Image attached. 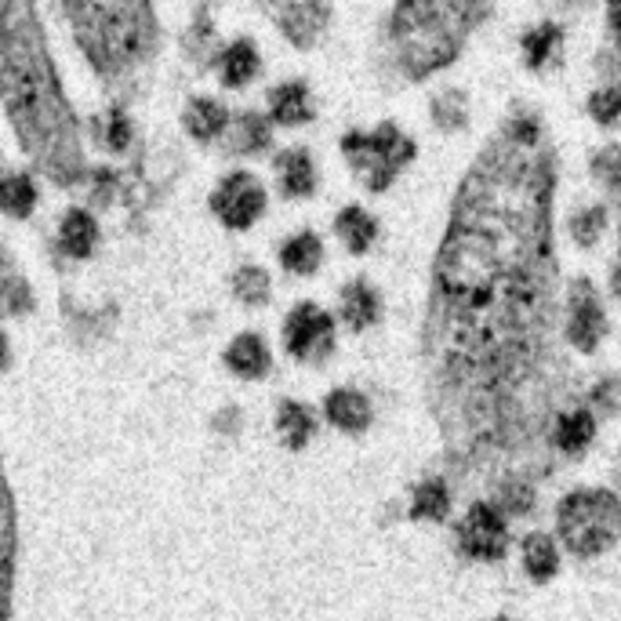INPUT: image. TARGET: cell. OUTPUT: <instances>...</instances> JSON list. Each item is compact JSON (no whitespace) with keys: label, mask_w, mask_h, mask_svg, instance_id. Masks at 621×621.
<instances>
[{"label":"cell","mask_w":621,"mask_h":621,"mask_svg":"<svg viewBox=\"0 0 621 621\" xmlns=\"http://www.w3.org/2000/svg\"><path fill=\"white\" fill-rule=\"evenodd\" d=\"M557 156L535 116H512L469 167L432 269L429 404L451 477L535 483L557 469L552 429L571 411L560 349Z\"/></svg>","instance_id":"1"},{"label":"cell","mask_w":621,"mask_h":621,"mask_svg":"<svg viewBox=\"0 0 621 621\" xmlns=\"http://www.w3.org/2000/svg\"><path fill=\"white\" fill-rule=\"evenodd\" d=\"M4 105L33 164L59 186H73L84 175L81 128L30 0H4Z\"/></svg>","instance_id":"2"},{"label":"cell","mask_w":621,"mask_h":621,"mask_svg":"<svg viewBox=\"0 0 621 621\" xmlns=\"http://www.w3.org/2000/svg\"><path fill=\"white\" fill-rule=\"evenodd\" d=\"M487 16L491 0H400L393 11V48L400 70L421 81L451 65Z\"/></svg>","instance_id":"3"},{"label":"cell","mask_w":621,"mask_h":621,"mask_svg":"<svg viewBox=\"0 0 621 621\" xmlns=\"http://www.w3.org/2000/svg\"><path fill=\"white\" fill-rule=\"evenodd\" d=\"M77 44L102 77L135 70L156 48L150 0H65Z\"/></svg>","instance_id":"4"},{"label":"cell","mask_w":621,"mask_h":621,"mask_svg":"<svg viewBox=\"0 0 621 621\" xmlns=\"http://www.w3.org/2000/svg\"><path fill=\"white\" fill-rule=\"evenodd\" d=\"M557 527L563 546L574 557L589 560L600 557L621 538V498L607 487H589V491H571L560 501Z\"/></svg>","instance_id":"5"},{"label":"cell","mask_w":621,"mask_h":621,"mask_svg":"<svg viewBox=\"0 0 621 621\" xmlns=\"http://www.w3.org/2000/svg\"><path fill=\"white\" fill-rule=\"evenodd\" d=\"M342 156L353 164V171L360 175L367 190L381 193L393 186L396 171L415 161V142L404 139L393 124H381L371 135L349 131V135L342 139Z\"/></svg>","instance_id":"6"},{"label":"cell","mask_w":621,"mask_h":621,"mask_svg":"<svg viewBox=\"0 0 621 621\" xmlns=\"http://www.w3.org/2000/svg\"><path fill=\"white\" fill-rule=\"evenodd\" d=\"M284 346L298 360H324L335 349V320L320 306H313V302H302L284 320Z\"/></svg>","instance_id":"7"},{"label":"cell","mask_w":621,"mask_h":621,"mask_svg":"<svg viewBox=\"0 0 621 621\" xmlns=\"http://www.w3.org/2000/svg\"><path fill=\"white\" fill-rule=\"evenodd\" d=\"M211 207L230 230H251L266 211V190L251 171H233L222 179V186L211 193Z\"/></svg>","instance_id":"8"},{"label":"cell","mask_w":621,"mask_h":621,"mask_svg":"<svg viewBox=\"0 0 621 621\" xmlns=\"http://www.w3.org/2000/svg\"><path fill=\"white\" fill-rule=\"evenodd\" d=\"M458 549L483 563L506 557L509 527H506V517H501V509L491 506V501H477V506L466 512V520L458 523Z\"/></svg>","instance_id":"9"},{"label":"cell","mask_w":621,"mask_h":621,"mask_svg":"<svg viewBox=\"0 0 621 621\" xmlns=\"http://www.w3.org/2000/svg\"><path fill=\"white\" fill-rule=\"evenodd\" d=\"M603 332H607V320H603L597 287H592V281H574L571 298H567V342L581 353H597Z\"/></svg>","instance_id":"10"},{"label":"cell","mask_w":621,"mask_h":621,"mask_svg":"<svg viewBox=\"0 0 621 621\" xmlns=\"http://www.w3.org/2000/svg\"><path fill=\"white\" fill-rule=\"evenodd\" d=\"M269 11L295 48H313L327 22V8H320L316 0H287V4H269Z\"/></svg>","instance_id":"11"},{"label":"cell","mask_w":621,"mask_h":621,"mask_svg":"<svg viewBox=\"0 0 621 621\" xmlns=\"http://www.w3.org/2000/svg\"><path fill=\"white\" fill-rule=\"evenodd\" d=\"M324 415L342 432H364L367 426H371V404H367V396L356 389H335L332 396H327Z\"/></svg>","instance_id":"12"},{"label":"cell","mask_w":621,"mask_h":621,"mask_svg":"<svg viewBox=\"0 0 621 621\" xmlns=\"http://www.w3.org/2000/svg\"><path fill=\"white\" fill-rule=\"evenodd\" d=\"M592 436H597V418L586 407H571V411L560 415L557 429H552V447L567 458H578L592 444Z\"/></svg>","instance_id":"13"},{"label":"cell","mask_w":621,"mask_h":621,"mask_svg":"<svg viewBox=\"0 0 621 621\" xmlns=\"http://www.w3.org/2000/svg\"><path fill=\"white\" fill-rule=\"evenodd\" d=\"M226 364H230V371L241 378H262V375H269L273 356L258 335H241V338H233V346L226 349Z\"/></svg>","instance_id":"14"},{"label":"cell","mask_w":621,"mask_h":621,"mask_svg":"<svg viewBox=\"0 0 621 621\" xmlns=\"http://www.w3.org/2000/svg\"><path fill=\"white\" fill-rule=\"evenodd\" d=\"M378 316H381V302H378V295L364 281L342 287V320H346L353 332H364V327H371Z\"/></svg>","instance_id":"15"},{"label":"cell","mask_w":621,"mask_h":621,"mask_svg":"<svg viewBox=\"0 0 621 621\" xmlns=\"http://www.w3.org/2000/svg\"><path fill=\"white\" fill-rule=\"evenodd\" d=\"M523 571L531 574V581H538V586H546V581L557 578L560 571V549L557 541H552L549 535H527L523 538Z\"/></svg>","instance_id":"16"},{"label":"cell","mask_w":621,"mask_h":621,"mask_svg":"<svg viewBox=\"0 0 621 621\" xmlns=\"http://www.w3.org/2000/svg\"><path fill=\"white\" fill-rule=\"evenodd\" d=\"M276 175H281V190L287 196H309L316 190V171L306 150H287L276 156Z\"/></svg>","instance_id":"17"},{"label":"cell","mask_w":621,"mask_h":621,"mask_svg":"<svg viewBox=\"0 0 621 621\" xmlns=\"http://www.w3.org/2000/svg\"><path fill=\"white\" fill-rule=\"evenodd\" d=\"M523 62L531 65V70H546L552 59H560V48H563V30L557 22H541L535 30L523 33Z\"/></svg>","instance_id":"18"},{"label":"cell","mask_w":621,"mask_h":621,"mask_svg":"<svg viewBox=\"0 0 621 621\" xmlns=\"http://www.w3.org/2000/svg\"><path fill=\"white\" fill-rule=\"evenodd\" d=\"M99 241V226L95 218L88 215V211H70V215L62 218V230H59V244L70 258H88L91 251H95Z\"/></svg>","instance_id":"19"},{"label":"cell","mask_w":621,"mask_h":621,"mask_svg":"<svg viewBox=\"0 0 621 621\" xmlns=\"http://www.w3.org/2000/svg\"><path fill=\"white\" fill-rule=\"evenodd\" d=\"M276 432H281V440L291 447V451H302L313 432H316V418L306 404H295V400H284L281 411H276Z\"/></svg>","instance_id":"20"},{"label":"cell","mask_w":621,"mask_h":621,"mask_svg":"<svg viewBox=\"0 0 621 621\" xmlns=\"http://www.w3.org/2000/svg\"><path fill=\"white\" fill-rule=\"evenodd\" d=\"M186 128L196 142H215L222 131L230 128V113L226 105L215 99H193L186 110Z\"/></svg>","instance_id":"21"},{"label":"cell","mask_w":621,"mask_h":621,"mask_svg":"<svg viewBox=\"0 0 621 621\" xmlns=\"http://www.w3.org/2000/svg\"><path fill=\"white\" fill-rule=\"evenodd\" d=\"M269 113L276 124H306L313 116V105H309V91L302 81H291V84H281L273 91L269 99Z\"/></svg>","instance_id":"22"},{"label":"cell","mask_w":621,"mask_h":621,"mask_svg":"<svg viewBox=\"0 0 621 621\" xmlns=\"http://www.w3.org/2000/svg\"><path fill=\"white\" fill-rule=\"evenodd\" d=\"M218 73H222V84L226 88H244L247 81H255L258 73V51L251 41H236L222 51L218 59Z\"/></svg>","instance_id":"23"},{"label":"cell","mask_w":621,"mask_h":621,"mask_svg":"<svg viewBox=\"0 0 621 621\" xmlns=\"http://www.w3.org/2000/svg\"><path fill=\"white\" fill-rule=\"evenodd\" d=\"M281 262H284L287 273L309 276V273L320 269V262H324V244L316 241L313 233H298V236H291V241L281 247Z\"/></svg>","instance_id":"24"},{"label":"cell","mask_w":621,"mask_h":621,"mask_svg":"<svg viewBox=\"0 0 621 621\" xmlns=\"http://www.w3.org/2000/svg\"><path fill=\"white\" fill-rule=\"evenodd\" d=\"M335 230H338V236H342V244H346L353 255H364L367 247L375 244V236H378V226H375V218L367 215L364 207H346L338 215V222H335Z\"/></svg>","instance_id":"25"},{"label":"cell","mask_w":621,"mask_h":621,"mask_svg":"<svg viewBox=\"0 0 621 621\" xmlns=\"http://www.w3.org/2000/svg\"><path fill=\"white\" fill-rule=\"evenodd\" d=\"M447 512H451V491H447L444 480H426V483L415 487V498H411V517L415 520L440 523V520H447Z\"/></svg>","instance_id":"26"},{"label":"cell","mask_w":621,"mask_h":621,"mask_svg":"<svg viewBox=\"0 0 621 621\" xmlns=\"http://www.w3.org/2000/svg\"><path fill=\"white\" fill-rule=\"evenodd\" d=\"M269 145V124L258 113H241L230 131V150L233 153H258Z\"/></svg>","instance_id":"27"},{"label":"cell","mask_w":621,"mask_h":621,"mask_svg":"<svg viewBox=\"0 0 621 621\" xmlns=\"http://www.w3.org/2000/svg\"><path fill=\"white\" fill-rule=\"evenodd\" d=\"M491 506H498L509 517H531L535 512V483L527 480H509L491 491Z\"/></svg>","instance_id":"28"},{"label":"cell","mask_w":621,"mask_h":621,"mask_svg":"<svg viewBox=\"0 0 621 621\" xmlns=\"http://www.w3.org/2000/svg\"><path fill=\"white\" fill-rule=\"evenodd\" d=\"M233 295L244 302V306H262L269 302V273L262 266H244L233 273Z\"/></svg>","instance_id":"29"},{"label":"cell","mask_w":621,"mask_h":621,"mask_svg":"<svg viewBox=\"0 0 621 621\" xmlns=\"http://www.w3.org/2000/svg\"><path fill=\"white\" fill-rule=\"evenodd\" d=\"M0 193H4V211L11 218H26L37 207V186L30 175H8Z\"/></svg>","instance_id":"30"},{"label":"cell","mask_w":621,"mask_h":621,"mask_svg":"<svg viewBox=\"0 0 621 621\" xmlns=\"http://www.w3.org/2000/svg\"><path fill=\"white\" fill-rule=\"evenodd\" d=\"M432 124L440 131L466 128V99H461V91H444V95L432 99Z\"/></svg>","instance_id":"31"},{"label":"cell","mask_w":621,"mask_h":621,"mask_svg":"<svg viewBox=\"0 0 621 621\" xmlns=\"http://www.w3.org/2000/svg\"><path fill=\"white\" fill-rule=\"evenodd\" d=\"M589 116L603 128L621 124V84H607L589 99Z\"/></svg>","instance_id":"32"},{"label":"cell","mask_w":621,"mask_h":621,"mask_svg":"<svg viewBox=\"0 0 621 621\" xmlns=\"http://www.w3.org/2000/svg\"><path fill=\"white\" fill-rule=\"evenodd\" d=\"M607 226V207L597 204V207H586V211H578V215L571 218V233H574V241L581 247H592L600 241V233Z\"/></svg>","instance_id":"33"},{"label":"cell","mask_w":621,"mask_h":621,"mask_svg":"<svg viewBox=\"0 0 621 621\" xmlns=\"http://www.w3.org/2000/svg\"><path fill=\"white\" fill-rule=\"evenodd\" d=\"M592 175H597L600 186L621 190V150L618 145H607V150L592 156Z\"/></svg>","instance_id":"34"},{"label":"cell","mask_w":621,"mask_h":621,"mask_svg":"<svg viewBox=\"0 0 621 621\" xmlns=\"http://www.w3.org/2000/svg\"><path fill=\"white\" fill-rule=\"evenodd\" d=\"M4 309L11 313V316H19V313H30L33 309V298H30V287H26L16 273L8 269V276H4Z\"/></svg>","instance_id":"35"},{"label":"cell","mask_w":621,"mask_h":621,"mask_svg":"<svg viewBox=\"0 0 621 621\" xmlns=\"http://www.w3.org/2000/svg\"><path fill=\"white\" fill-rule=\"evenodd\" d=\"M592 404L600 407L607 415H618L621 411V375L614 378H603L597 389H592Z\"/></svg>","instance_id":"36"},{"label":"cell","mask_w":621,"mask_h":621,"mask_svg":"<svg viewBox=\"0 0 621 621\" xmlns=\"http://www.w3.org/2000/svg\"><path fill=\"white\" fill-rule=\"evenodd\" d=\"M128 142H131V124H128V116H124L121 110H113V113H110V124H105V150L121 153V150H128Z\"/></svg>","instance_id":"37"},{"label":"cell","mask_w":621,"mask_h":621,"mask_svg":"<svg viewBox=\"0 0 621 621\" xmlns=\"http://www.w3.org/2000/svg\"><path fill=\"white\" fill-rule=\"evenodd\" d=\"M607 22H611V30L621 37V0H607Z\"/></svg>","instance_id":"38"},{"label":"cell","mask_w":621,"mask_h":621,"mask_svg":"<svg viewBox=\"0 0 621 621\" xmlns=\"http://www.w3.org/2000/svg\"><path fill=\"white\" fill-rule=\"evenodd\" d=\"M611 284H614V295L621 298V262H618V269H614V276H611Z\"/></svg>","instance_id":"39"},{"label":"cell","mask_w":621,"mask_h":621,"mask_svg":"<svg viewBox=\"0 0 621 621\" xmlns=\"http://www.w3.org/2000/svg\"><path fill=\"white\" fill-rule=\"evenodd\" d=\"M495 621H509V618H495Z\"/></svg>","instance_id":"40"},{"label":"cell","mask_w":621,"mask_h":621,"mask_svg":"<svg viewBox=\"0 0 621 621\" xmlns=\"http://www.w3.org/2000/svg\"><path fill=\"white\" fill-rule=\"evenodd\" d=\"M567 4H571V0H567Z\"/></svg>","instance_id":"41"}]
</instances>
